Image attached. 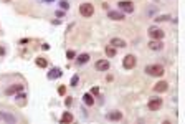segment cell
Masks as SVG:
<instances>
[{
    "instance_id": "cell-8",
    "label": "cell",
    "mask_w": 185,
    "mask_h": 124,
    "mask_svg": "<svg viewBox=\"0 0 185 124\" xmlns=\"http://www.w3.org/2000/svg\"><path fill=\"white\" fill-rule=\"evenodd\" d=\"M167 89H169V83H167V81H164V79L154 85V91H155V93H165Z\"/></svg>"
},
{
    "instance_id": "cell-2",
    "label": "cell",
    "mask_w": 185,
    "mask_h": 124,
    "mask_svg": "<svg viewBox=\"0 0 185 124\" xmlns=\"http://www.w3.org/2000/svg\"><path fill=\"white\" fill-rule=\"evenodd\" d=\"M137 65V58L134 56V55H126L124 60H122V66H124V70H134Z\"/></svg>"
},
{
    "instance_id": "cell-19",
    "label": "cell",
    "mask_w": 185,
    "mask_h": 124,
    "mask_svg": "<svg viewBox=\"0 0 185 124\" xmlns=\"http://www.w3.org/2000/svg\"><path fill=\"white\" fill-rule=\"evenodd\" d=\"M104 53L109 56V58H112V56H116V48H114V46H111V45H107L104 48Z\"/></svg>"
},
{
    "instance_id": "cell-9",
    "label": "cell",
    "mask_w": 185,
    "mask_h": 124,
    "mask_svg": "<svg viewBox=\"0 0 185 124\" xmlns=\"http://www.w3.org/2000/svg\"><path fill=\"white\" fill-rule=\"evenodd\" d=\"M109 45L111 46H114V48H126L127 46V43H126V40H122V38H111V41H109Z\"/></svg>"
},
{
    "instance_id": "cell-5",
    "label": "cell",
    "mask_w": 185,
    "mask_h": 124,
    "mask_svg": "<svg viewBox=\"0 0 185 124\" xmlns=\"http://www.w3.org/2000/svg\"><path fill=\"white\" fill-rule=\"evenodd\" d=\"M164 35L165 33L159 28V26H151L149 28V37H151L152 40H162L164 38Z\"/></svg>"
},
{
    "instance_id": "cell-3",
    "label": "cell",
    "mask_w": 185,
    "mask_h": 124,
    "mask_svg": "<svg viewBox=\"0 0 185 124\" xmlns=\"http://www.w3.org/2000/svg\"><path fill=\"white\" fill-rule=\"evenodd\" d=\"M79 13L84 17V18H89L94 15V5L91 3H83V5H79Z\"/></svg>"
},
{
    "instance_id": "cell-21",
    "label": "cell",
    "mask_w": 185,
    "mask_h": 124,
    "mask_svg": "<svg viewBox=\"0 0 185 124\" xmlns=\"http://www.w3.org/2000/svg\"><path fill=\"white\" fill-rule=\"evenodd\" d=\"M78 83H79V76H78V75H74V76L71 78V81H70V86L76 88V86H78Z\"/></svg>"
},
{
    "instance_id": "cell-24",
    "label": "cell",
    "mask_w": 185,
    "mask_h": 124,
    "mask_svg": "<svg viewBox=\"0 0 185 124\" xmlns=\"http://www.w3.org/2000/svg\"><path fill=\"white\" fill-rule=\"evenodd\" d=\"M74 56H76V51H74V50H68V51H66V58L68 60H73Z\"/></svg>"
},
{
    "instance_id": "cell-20",
    "label": "cell",
    "mask_w": 185,
    "mask_h": 124,
    "mask_svg": "<svg viewBox=\"0 0 185 124\" xmlns=\"http://www.w3.org/2000/svg\"><path fill=\"white\" fill-rule=\"evenodd\" d=\"M35 63H36V66H40V68H46V66H48V61H46V58H43V56L36 58Z\"/></svg>"
},
{
    "instance_id": "cell-15",
    "label": "cell",
    "mask_w": 185,
    "mask_h": 124,
    "mask_svg": "<svg viewBox=\"0 0 185 124\" xmlns=\"http://www.w3.org/2000/svg\"><path fill=\"white\" fill-rule=\"evenodd\" d=\"M73 114L70 111H66V112H63V116H61V124H70V123H73Z\"/></svg>"
},
{
    "instance_id": "cell-23",
    "label": "cell",
    "mask_w": 185,
    "mask_h": 124,
    "mask_svg": "<svg viewBox=\"0 0 185 124\" xmlns=\"http://www.w3.org/2000/svg\"><path fill=\"white\" fill-rule=\"evenodd\" d=\"M59 7H61L63 10H70V3H68L66 0H59Z\"/></svg>"
},
{
    "instance_id": "cell-26",
    "label": "cell",
    "mask_w": 185,
    "mask_h": 124,
    "mask_svg": "<svg viewBox=\"0 0 185 124\" xmlns=\"http://www.w3.org/2000/svg\"><path fill=\"white\" fill-rule=\"evenodd\" d=\"M92 94V96H96V94H99V88H91V91H89Z\"/></svg>"
},
{
    "instance_id": "cell-10",
    "label": "cell",
    "mask_w": 185,
    "mask_h": 124,
    "mask_svg": "<svg viewBox=\"0 0 185 124\" xmlns=\"http://www.w3.org/2000/svg\"><path fill=\"white\" fill-rule=\"evenodd\" d=\"M149 48L154 50V51H160L164 48V43H162V40H151L149 41Z\"/></svg>"
},
{
    "instance_id": "cell-25",
    "label": "cell",
    "mask_w": 185,
    "mask_h": 124,
    "mask_svg": "<svg viewBox=\"0 0 185 124\" xmlns=\"http://www.w3.org/2000/svg\"><path fill=\"white\" fill-rule=\"evenodd\" d=\"M65 93H66V86H59V88H58V94L65 96Z\"/></svg>"
},
{
    "instance_id": "cell-29",
    "label": "cell",
    "mask_w": 185,
    "mask_h": 124,
    "mask_svg": "<svg viewBox=\"0 0 185 124\" xmlns=\"http://www.w3.org/2000/svg\"><path fill=\"white\" fill-rule=\"evenodd\" d=\"M5 2H10V0H5Z\"/></svg>"
},
{
    "instance_id": "cell-14",
    "label": "cell",
    "mask_w": 185,
    "mask_h": 124,
    "mask_svg": "<svg viewBox=\"0 0 185 124\" xmlns=\"http://www.w3.org/2000/svg\"><path fill=\"white\" fill-rule=\"evenodd\" d=\"M107 119H109V121H121V119H122V112L121 111H111L107 114Z\"/></svg>"
},
{
    "instance_id": "cell-27",
    "label": "cell",
    "mask_w": 185,
    "mask_h": 124,
    "mask_svg": "<svg viewBox=\"0 0 185 124\" xmlns=\"http://www.w3.org/2000/svg\"><path fill=\"white\" fill-rule=\"evenodd\" d=\"M65 104H66V106H71V104H73V99L70 98V96H68V98L65 99Z\"/></svg>"
},
{
    "instance_id": "cell-4",
    "label": "cell",
    "mask_w": 185,
    "mask_h": 124,
    "mask_svg": "<svg viewBox=\"0 0 185 124\" xmlns=\"http://www.w3.org/2000/svg\"><path fill=\"white\" fill-rule=\"evenodd\" d=\"M117 5H119V10L124 12V13H132L134 12V3L129 2V0H121Z\"/></svg>"
},
{
    "instance_id": "cell-13",
    "label": "cell",
    "mask_w": 185,
    "mask_h": 124,
    "mask_svg": "<svg viewBox=\"0 0 185 124\" xmlns=\"http://www.w3.org/2000/svg\"><path fill=\"white\" fill-rule=\"evenodd\" d=\"M0 121H5L8 124H13L17 123V118L13 114H8V112H0Z\"/></svg>"
},
{
    "instance_id": "cell-7",
    "label": "cell",
    "mask_w": 185,
    "mask_h": 124,
    "mask_svg": "<svg viewBox=\"0 0 185 124\" xmlns=\"http://www.w3.org/2000/svg\"><path fill=\"white\" fill-rule=\"evenodd\" d=\"M109 68H111V63L107 60H98L96 61V70L98 71H107Z\"/></svg>"
},
{
    "instance_id": "cell-22",
    "label": "cell",
    "mask_w": 185,
    "mask_h": 124,
    "mask_svg": "<svg viewBox=\"0 0 185 124\" xmlns=\"http://www.w3.org/2000/svg\"><path fill=\"white\" fill-rule=\"evenodd\" d=\"M170 18V15H159V17H155V22H157V23H160V22H165V20H169Z\"/></svg>"
},
{
    "instance_id": "cell-6",
    "label": "cell",
    "mask_w": 185,
    "mask_h": 124,
    "mask_svg": "<svg viewBox=\"0 0 185 124\" xmlns=\"http://www.w3.org/2000/svg\"><path fill=\"white\" fill-rule=\"evenodd\" d=\"M147 108H149L151 111H159V109L162 108V99L160 98H151L149 103H147Z\"/></svg>"
},
{
    "instance_id": "cell-16",
    "label": "cell",
    "mask_w": 185,
    "mask_h": 124,
    "mask_svg": "<svg viewBox=\"0 0 185 124\" xmlns=\"http://www.w3.org/2000/svg\"><path fill=\"white\" fill-rule=\"evenodd\" d=\"M83 101H84L86 106H92L94 104V96H92L91 93H86L84 96H83Z\"/></svg>"
},
{
    "instance_id": "cell-28",
    "label": "cell",
    "mask_w": 185,
    "mask_h": 124,
    "mask_svg": "<svg viewBox=\"0 0 185 124\" xmlns=\"http://www.w3.org/2000/svg\"><path fill=\"white\" fill-rule=\"evenodd\" d=\"M3 55H5V48H3V46H0V56H3Z\"/></svg>"
},
{
    "instance_id": "cell-1",
    "label": "cell",
    "mask_w": 185,
    "mask_h": 124,
    "mask_svg": "<svg viewBox=\"0 0 185 124\" xmlns=\"http://www.w3.org/2000/svg\"><path fill=\"white\" fill-rule=\"evenodd\" d=\"M149 76H154V78H160V76H164V66L162 65H147L145 66V70H144Z\"/></svg>"
},
{
    "instance_id": "cell-18",
    "label": "cell",
    "mask_w": 185,
    "mask_h": 124,
    "mask_svg": "<svg viewBox=\"0 0 185 124\" xmlns=\"http://www.w3.org/2000/svg\"><path fill=\"white\" fill-rule=\"evenodd\" d=\"M59 76H61V70H59V68H53L51 71L48 73V78H50V79H53V78H59Z\"/></svg>"
},
{
    "instance_id": "cell-11",
    "label": "cell",
    "mask_w": 185,
    "mask_h": 124,
    "mask_svg": "<svg viewBox=\"0 0 185 124\" xmlns=\"http://www.w3.org/2000/svg\"><path fill=\"white\" fill-rule=\"evenodd\" d=\"M107 17L111 20H124V12H121V10H109Z\"/></svg>"
},
{
    "instance_id": "cell-17",
    "label": "cell",
    "mask_w": 185,
    "mask_h": 124,
    "mask_svg": "<svg viewBox=\"0 0 185 124\" xmlns=\"http://www.w3.org/2000/svg\"><path fill=\"white\" fill-rule=\"evenodd\" d=\"M76 61H78V65H86L89 61V55L88 53H81L78 58H76Z\"/></svg>"
},
{
    "instance_id": "cell-12",
    "label": "cell",
    "mask_w": 185,
    "mask_h": 124,
    "mask_svg": "<svg viewBox=\"0 0 185 124\" xmlns=\"http://www.w3.org/2000/svg\"><path fill=\"white\" fill-rule=\"evenodd\" d=\"M20 91H23V85H13V86H10V88L5 89V94L12 96V94H17V93H20Z\"/></svg>"
}]
</instances>
